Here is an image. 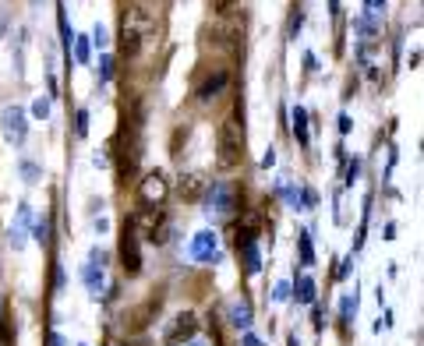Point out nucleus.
<instances>
[{
  "mask_svg": "<svg viewBox=\"0 0 424 346\" xmlns=\"http://www.w3.org/2000/svg\"><path fill=\"white\" fill-rule=\"evenodd\" d=\"M244 155V131L237 120H223L216 131V166L220 170H233Z\"/></svg>",
  "mask_w": 424,
  "mask_h": 346,
  "instance_id": "nucleus-1",
  "label": "nucleus"
},
{
  "mask_svg": "<svg viewBox=\"0 0 424 346\" xmlns=\"http://www.w3.org/2000/svg\"><path fill=\"white\" fill-rule=\"evenodd\" d=\"M131 227H135V233H142L145 240H153V244H166L170 240V223H166V215H163L160 205H145L131 219Z\"/></svg>",
  "mask_w": 424,
  "mask_h": 346,
  "instance_id": "nucleus-2",
  "label": "nucleus"
},
{
  "mask_svg": "<svg viewBox=\"0 0 424 346\" xmlns=\"http://www.w3.org/2000/svg\"><path fill=\"white\" fill-rule=\"evenodd\" d=\"M0 131H4V138L11 145H25L28 138V120H25V110L18 103H8L4 110H0Z\"/></svg>",
  "mask_w": 424,
  "mask_h": 346,
  "instance_id": "nucleus-3",
  "label": "nucleus"
},
{
  "mask_svg": "<svg viewBox=\"0 0 424 346\" xmlns=\"http://www.w3.org/2000/svg\"><path fill=\"white\" fill-rule=\"evenodd\" d=\"M124 32H131V36H138V39H145V36H153L156 32V15H153V8L148 4H131V8H124Z\"/></svg>",
  "mask_w": 424,
  "mask_h": 346,
  "instance_id": "nucleus-4",
  "label": "nucleus"
},
{
  "mask_svg": "<svg viewBox=\"0 0 424 346\" xmlns=\"http://www.w3.org/2000/svg\"><path fill=\"white\" fill-rule=\"evenodd\" d=\"M120 265H124L128 276H138L142 272V247H138V233L131 227V219L120 230Z\"/></svg>",
  "mask_w": 424,
  "mask_h": 346,
  "instance_id": "nucleus-5",
  "label": "nucleus"
},
{
  "mask_svg": "<svg viewBox=\"0 0 424 346\" xmlns=\"http://www.w3.org/2000/svg\"><path fill=\"white\" fill-rule=\"evenodd\" d=\"M195 332H198V318H195L191 311H184V314H177V318L166 325L163 343H166V346H184L188 339H195Z\"/></svg>",
  "mask_w": 424,
  "mask_h": 346,
  "instance_id": "nucleus-6",
  "label": "nucleus"
},
{
  "mask_svg": "<svg viewBox=\"0 0 424 346\" xmlns=\"http://www.w3.org/2000/svg\"><path fill=\"white\" fill-rule=\"evenodd\" d=\"M166 195H170V184H166V177H163L160 170H153V173L142 177V184H138V198H142V205H163Z\"/></svg>",
  "mask_w": 424,
  "mask_h": 346,
  "instance_id": "nucleus-7",
  "label": "nucleus"
},
{
  "mask_svg": "<svg viewBox=\"0 0 424 346\" xmlns=\"http://www.w3.org/2000/svg\"><path fill=\"white\" fill-rule=\"evenodd\" d=\"M209 212H216V215H230L233 209H237V195H233V187L230 184H223V180H216L209 187Z\"/></svg>",
  "mask_w": 424,
  "mask_h": 346,
  "instance_id": "nucleus-8",
  "label": "nucleus"
},
{
  "mask_svg": "<svg viewBox=\"0 0 424 346\" xmlns=\"http://www.w3.org/2000/svg\"><path fill=\"white\" fill-rule=\"evenodd\" d=\"M216 251H220V237L212 233V230H202V233L191 237L188 255H191L195 262H212V258H216Z\"/></svg>",
  "mask_w": 424,
  "mask_h": 346,
  "instance_id": "nucleus-9",
  "label": "nucleus"
},
{
  "mask_svg": "<svg viewBox=\"0 0 424 346\" xmlns=\"http://www.w3.org/2000/svg\"><path fill=\"white\" fill-rule=\"evenodd\" d=\"M28 233H32V209H28V205H18V215H15V223H11V230H8L11 247L21 251L25 240H28Z\"/></svg>",
  "mask_w": 424,
  "mask_h": 346,
  "instance_id": "nucleus-10",
  "label": "nucleus"
},
{
  "mask_svg": "<svg viewBox=\"0 0 424 346\" xmlns=\"http://www.w3.org/2000/svg\"><path fill=\"white\" fill-rule=\"evenodd\" d=\"M81 279H85L88 294H93V297H103V290H106V276H103V265L88 262V265L81 269Z\"/></svg>",
  "mask_w": 424,
  "mask_h": 346,
  "instance_id": "nucleus-11",
  "label": "nucleus"
},
{
  "mask_svg": "<svg viewBox=\"0 0 424 346\" xmlns=\"http://www.w3.org/2000/svg\"><path fill=\"white\" fill-rule=\"evenodd\" d=\"M202 191H205V177L202 173H184V177H180V198L198 202Z\"/></svg>",
  "mask_w": 424,
  "mask_h": 346,
  "instance_id": "nucleus-12",
  "label": "nucleus"
},
{
  "mask_svg": "<svg viewBox=\"0 0 424 346\" xmlns=\"http://www.w3.org/2000/svg\"><path fill=\"white\" fill-rule=\"evenodd\" d=\"M223 88H227V71H216V75H209V78L202 81V88H198V99H202V103H209L212 96H220Z\"/></svg>",
  "mask_w": 424,
  "mask_h": 346,
  "instance_id": "nucleus-13",
  "label": "nucleus"
},
{
  "mask_svg": "<svg viewBox=\"0 0 424 346\" xmlns=\"http://www.w3.org/2000/svg\"><path fill=\"white\" fill-rule=\"evenodd\" d=\"M290 120H293V138H297L300 145H308V110H305V106H293Z\"/></svg>",
  "mask_w": 424,
  "mask_h": 346,
  "instance_id": "nucleus-14",
  "label": "nucleus"
},
{
  "mask_svg": "<svg viewBox=\"0 0 424 346\" xmlns=\"http://www.w3.org/2000/svg\"><path fill=\"white\" fill-rule=\"evenodd\" d=\"M230 325H233V329H248V325H251V304H248V300H237V304L230 307Z\"/></svg>",
  "mask_w": 424,
  "mask_h": 346,
  "instance_id": "nucleus-15",
  "label": "nucleus"
},
{
  "mask_svg": "<svg viewBox=\"0 0 424 346\" xmlns=\"http://www.w3.org/2000/svg\"><path fill=\"white\" fill-rule=\"evenodd\" d=\"M290 297H297L300 304H311L315 300V279L311 276H300L297 287H290Z\"/></svg>",
  "mask_w": 424,
  "mask_h": 346,
  "instance_id": "nucleus-16",
  "label": "nucleus"
},
{
  "mask_svg": "<svg viewBox=\"0 0 424 346\" xmlns=\"http://www.w3.org/2000/svg\"><path fill=\"white\" fill-rule=\"evenodd\" d=\"M240 255H244V272L248 276H258L262 272V255H258V247L255 244H244V247H237Z\"/></svg>",
  "mask_w": 424,
  "mask_h": 346,
  "instance_id": "nucleus-17",
  "label": "nucleus"
},
{
  "mask_svg": "<svg viewBox=\"0 0 424 346\" xmlns=\"http://www.w3.org/2000/svg\"><path fill=\"white\" fill-rule=\"evenodd\" d=\"M297 247H300V262L315 265V251H311V237L308 233H297Z\"/></svg>",
  "mask_w": 424,
  "mask_h": 346,
  "instance_id": "nucleus-18",
  "label": "nucleus"
},
{
  "mask_svg": "<svg viewBox=\"0 0 424 346\" xmlns=\"http://www.w3.org/2000/svg\"><path fill=\"white\" fill-rule=\"evenodd\" d=\"M0 346H11V314L0 311Z\"/></svg>",
  "mask_w": 424,
  "mask_h": 346,
  "instance_id": "nucleus-19",
  "label": "nucleus"
},
{
  "mask_svg": "<svg viewBox=\"0 0 424 346\" xmlns=\"http://www.w3.org/2000/svg\"><path fill=\"white\" fill-rule=\"evenodd\" d=\"M75 60H78V64L88 60V36H75Z\"/></svg>",
  "mask_w": 424,
  "mask_h": 346,
  "instance_id": "nucleus-20",
  "label": "nucleus"
},
{
  "mask_svg": "<svg viewBox=\"0 0 424 346\" xmlns=\"http://www.w3.org/2000/svg\"><path fill=\"white\" fill-rule=\"evenodd\" d=\"M32 237H36L39 244H46V240H50V219H43V223H36V227H32Z\"/></svg>",
  "mask_w": 424,
  "mask_h": 346,
  "instance_id": "nucleus-21",
  "label": "nucleus"
},
{
  "mask_svg": "<svg viewBox=\"0 0 424 346\" xmlns=\"http://www.w3.org/2000/svg\"><path fill=\"white\" fill-rule=\"evenodd\" d=\"M113 78V57H103L99 60V81H110Z\"/></svg>",
  "mask_w": 424,
  "mask_h": 346,
  "instance_id": "nucleus-22",
  "label": "nucleus"
},
{
  "mask_svg": "<svg viewBox=\"0 0 424 346\" xmlns=\"http://www.w3.org/2000/svg\"><path fill=\"white\" fill-rule=\"evenodd\" d=\"M78 124H75V131H78V138H85L88 135V110H78V117H75Z\"/></svg>",
  "mask_w": 424,
  "mask_h": 346,
  "instance_id": "nucleus-23",
  "label": "nucleus"
},
{
  "mask_svg": "<svg viewBox=\"0 0 424 346\" xmlns=\"http://www.w3.org/2000/svg\"><path fill=\"white\" fill-rule=\"evenodd\" d=\"M272 300H290V282H276V287H272Z\"/></svg>",
  "mask_w": 424,
  "mask_h": 346,
  "instance_id": "nucleus-24",
  "label": "nucleus"
},
{
  "mask_svg": "<svg viewBox=\"0 0 424 346\" xmlns=\"http://www.w3.org/2000/svg\"><path fill=\"white\" fill-rule=\"evenodd\" d=\"M32 113H36L39 120H46V117H50V99H36V103H32Z\"/></svg>",
  "mask_w": 424,
  "mask_h": 346,
  "instance_id": "nucleus-25",
  "label": "nucleus"
},
{
  "mask_svg": "<svg viewBox=\"0 0 424 346\" xmlns=\"http://www.w3.org/2000/svg\"><path fill=\"white\" fill-rule=\"evenodd\" d=\"M21 173H25V180H28V184H36V180H39V170H36L32 163H21Z\"/></svg>",
  "mask_w": 424,
  "mask_h": 346,
  "instance_id": "nucleus-26",
  "label": "nucleus"
},
{
  "mask_svg": "<svg viewBox=\"0 0 424 346\" xmlns=\"http://www.w3.org/2000/svg\"><path fill=\"white\" fill-rule=\"evenodd\" d=\"M354 311H357V297H347V300H343V322H350Z\"/></svg>",
  "mask_w": 424,
  "mask_h": 346,
  "instance_id": "nucleus-27",
  "label": "nucleus"
},
{
  "mask_svg": "<svg viewBox=\"0 0 424 346\" xmlns=\"http://www.w3.org/2000/svg\"><path fill=\"white\" fill-rule=\"evenodd\" d=\"M106 346H148L142 339H106Z\"/></svg>",
  "mask_w": 424,
  "mask_h": 346,
  "instance_id": "nucleus-28",
  "label": "nucleus"
},
{
  "mask_svg": "<svg viewBox=\"0 0 424 346\" xmlns=\"http://www.w3.org/2000/svg\"><path fill=\"white\" fill-rule=\"evenodd\" d=\"M93 39H96V46H106L110 39H106V28L103 25H96V32H93Z\"/></svg>",
  "mask_w": 424,
  "mask_h": 346,
  "instance_id": "nucleus-29",
  "label": "nucleus"
},
{
  "mask_svg": "<svg viewBox=\"0 0 424 346\" xmlns=\"http://www.w3.org/2000/svg\"><path fill=\"white\" fill-rule=\"evenodd\" d=\"M212 8H216L220 15H227V11L233 8V0H212Z\"/></svg>",
  "mask_w": 424,
  "mask_h": 346,
  "instance_id": "nucleus-30",
  "label": "nucleus"
},
{
  "mask_svg": "<svg viewBox=\"0 0 424 346\" xmlns=\"http://www.w3.org/2000/svg\"><path fill=\"white\" fill-rule=\"evenodd\" d=\"M300 25H305V15H300V11H297V15L290 18V36L297 32V28H300Z\"/></svg>",
  "mask_w": 424,
  "mask_h": 346,
  "instance_id": "nucleus-31",
  "label": "nucleus"
},
{
  "mask_svg": "<svg viewBox=\"0 0 424 346\" xmlns=\"http://www.w3.org/2000/svg\"><path fill=\"white\" fill-rule=\"evenodd\" d=\"M357 170H360V163H357V160H354V163H350V166H347V184H354V177H357Z\"/></svg>",
  "mask_w": 424,
  "mask_h": 346,
  "instance_id": "nucleus-32",
  "label": "nucleus"
},
{
  "mask_svg": "<svg viewBox=\"0 0 424 346\" xmlns=\"http://www.w3.org/2000/svg\"><path fill=\"white\" fill-rule=\"evenodd\" d=\"M272 163H276V152H272V148H269V152L262 155V166H272Z\"/></svg>",
  "mask_w": 424,
  "mask_h": 346,
  "instance_id": "nucleus-33",
  "label": "nucleus"
},
{
  "mask_svg": "<svg viewBox=\"0 0 424 346\" xmlns=\"http://www.w3.org/2000/svg\"><path fill=\"white\" fill-rule=\"evenodd\" d=\"M240 346H265L258 336H244V343H240Z\"/></svg>",
  "mask_w": 424,
  "mask_h": 346,
  "instance_id": "nucleus-34",
  "label": "nucleus"
},
{
  "mask_svg": "<svg viewBox=\"0 0 424 346\" xmlns=\"http://www.w3.org/2000/svg\"><path fill=\"white\" fill-rule=\"evenodd\" d=\"M385 0H365V8H382Z\"/></svg>",
  "mask_w": 424,
  "mask_h": 346,
  "instance_id": "nucleus-35",
  "label": "nucleus"
},
{
  "mask_svg": "<svg viewBox=\"0 0 424 346\" xmlns=\"http://www.w3.org/2000/svg\"><path fill=\"white\" fill-rule=\"evenodd\" d=\"M184 346H209V343H205V339H188Z\"/></svg>",
  "mask_w": 424,
  "mask_h": 346,
  "instance_id": "nucleus-36",
  "label": "nucleus"
},
{
  "mask_svg": "<svg viewBox=\"0 0 424 346\" xmlns=\"http://www.w3.org/2000/svg\"><path fill=\"white\" fill-rule=\"evenodd\" d=\"M0 311H4V304H0Z\"/></svg>",
  "mask_w": 424,
  "mask_h": 346,
  "instance_id": "nucleus-37",
  "label": "nucleus"
}]
</instances>
